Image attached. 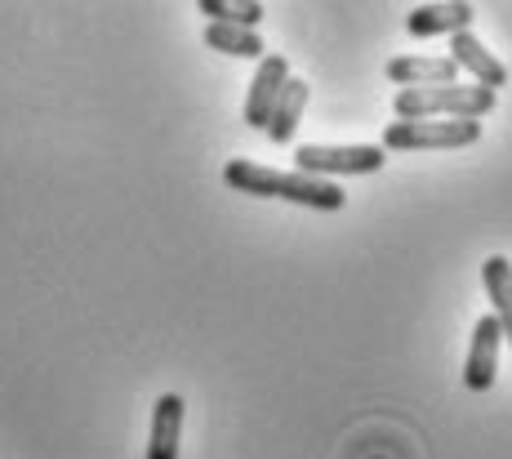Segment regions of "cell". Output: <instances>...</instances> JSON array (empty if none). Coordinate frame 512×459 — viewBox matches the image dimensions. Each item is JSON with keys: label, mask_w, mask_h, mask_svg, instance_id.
I'll list each match as a JSON object with an SVG mask.
<instances>
[{"label": "cell", "mask_w": 512, "mask_h": 459, "mask_svg": "<svg viewBox=\"0 0 512 459\" xmlns=\"http://www.w3.org/2000/svg\"><path fill=\"white\" fill-rule=\"evenodd\" d=\"M223 183L232 192H245V197H277V201L308 205V210H343V201H348V192L339 183L308 179L299 170H272V165L245 161V156L223 165Z\"/></svg>", "instance_id": "6da1fadb"}, {"label": "cell", "mask_w": 512, "mask_h": 459, "mask_svg": "<svg viewBox=\"0 0 512 459\" xmlns=\"http://www.w3.org/2000/svg\"><path fill=\"white\" fill-rule=\"evenodd\" d=\"M205 45L228 58H263L268 45H263L259 32H245V27H223V23H205Z\"/></svg>", "instance_id": "4fadbf2b"}, {"label": "cell", "mask_w": 512, "mask_h": 459, "mask_svg": "<svg viewBox=\"0 0 512 459\" xmlns=\"http://www.w3.org/2000/svg\"><path fill=\"white\" fill-rule=\"evenodd\" d=\"M446 58L459 67V72H468L472 81H477L481 90H490V94H499L508 85V67L499 63V58L486 50V41H477L472 32L450 36V54Z\"/></svg>", "instance_id": "ba28073f"}, {"label": "cell", "mask_w": 512, "mask_h": 459, "mask_svg": "<svg viewBox=\"0 0 512 459\" xmlns=\"http://www.w3.org/2000/svg\"><path fill=\"white\" fill-rule=\"evenodd\" d=\"M303 107H308V81H299V76H290L285 81V90H281V99L277 107H272V116H268V139L272 143H294V130H299V121H303Z\"/></svg>", "instance_id": "7c38bea8"}, {"label": "cell", "mask_w": 512, "mask_h": 459, "mask_svg": "<svg viewBox=\"0 0 512 459\" xmlns=\"http://www.w3.org/2000/svg\"><path fill=\"white\" fill-rule=\"evenodd\" d=\"M285 81H290V63L281 54H263L259 58V72L250 81V94H245V125L250 130H268V116L277 107Z\"/></svg>", "instance_id": "8992f818"}, {"label": "cell", "mask_w": 512, "mask_h": 459, "mask_svg": "<svg viewBox=\"0 0 512 459\" xmlns=\"http://www.w3.org/2000/svg\"><path fill=\"white\" fill-rule=\"evenodd\" d=\"M196 9H201L210 23H223V27H245V32H259L263 14L268 9L259 5V0H196Z\"/></svg>", "instance_id": "5bb4252c"}, {"label": "cell", "mask_w": 512, "mask_h": 459, "mask_svg": "<svg viewBox=\"0 0 512 459\" xmlns=\"http://www.w3.org/2000/svg\"><path fill=\"white\" fill-rule=\"evenodd\" d=\"M397 121H486L495 94L481 85H437V90H397Z\"/></svg>", "instance_id": "7a4b0ae2"}, {"label": "cell", "mask_w": 512, "mask_h": 459, "mask_svg": "<svg viewBox=\"0 0 512 459\" xmlns=\"http://www.w3.org/2000/svg\"><path fill=\"white\" fill-rule=\"evenodd\" d=\"M183 437V397L161 393L152 406V437H147V459H179Z\"/></svg>", "instance_id": "9c48e42d"}, {"label": "cell", "mask_w": 512, "mask_h": 459, "mask_svg": "<svg viewBox=\"0 0 512 459\" xmlns=\"http://www.w3.org/2000/svg\"><path fill=\"white\" fill-rule=\"evenodd\" d=\"M383 161H388V152L379 143H343V148H334V143H299L294 148V170L326 183L348 179V174H379Z\"/></svg>", "instance_id": "3957f363"}, {"label": "cell", "mask_w": 512, "mask_h": 459, "mask_svg": "<svg viewBox=\"0 0 512 459\" xmlns=\"http://www.w3.org/2000/svg\"><path fill=\"white\" fill-rule=\"evenodd\" d=\"M481 281H486V299H490V317L499 321L504 339L512 344V263L504 255H490L481 263Z\"/></svg>", "instance_id": "8fae6325"}, {"label": "cell", "mask_w": 512, "mask_h": 459, "mask_svg": "<svg viewBox=\"0 0 512 459\" xmlns=\"http://www.w3.org/2000/svg\"><path fill=\"white\" fill-rule=\"evenodd\" d=\"M472 23H477L472 5H419L406 14L410 36H459V32H472Z\"/></svg>", "instance_id": "30bf717a"}, {"label": "cell", "mask_w": 512, "mask_h": 459, "mask_svg": "<svg viewBox=\"0 0 512 459\" xmlns=\"http://www.w3.org/2000/svg\"><path fill=\"white\" fill-rule=\"evenodd\" d=\"M499 348H504V330L499 321L490 317H477L472 326V344H468V361H464V388L468 393H486L499 375Z\"/></svg>", "instance_id": "5b68a950"}, {"label": "cell", "mask_w": 512, "mask_h": 459, "mask_svg": "<svg viewBox=\"0 0 512 459\" xmlns=\"http://www.w3.org/2000/svg\"><path fill=\"white\" fill-rule=\"evenodd\" d=\"M477 139L481 121H392L383 130V152H450Z\"/></svg>", "instance_id": "277c9868"}, {"label": "cell", "mask_w": 512, "mask_h": 459, "mask_svg": "<svg viewBox=\"0 0 512 459\" xmlns=\"http://www.w3.org/2000/svg\"><path fill=\"white\" fill-rule=\"evenodd\" d=\"M383 76L401 90H437V85H459V67L450 58H428V54H401L383 63Z\"/></svg>", "instance_id": "52a82bcc"}]
</instances>
